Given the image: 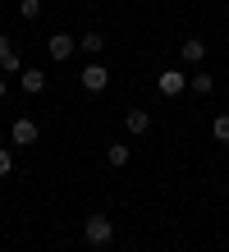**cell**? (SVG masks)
Returning a JSON list of instances; mask_svg holds the SVG:
<instances>
[{
	"instance_id": "6da1fadb",
	"label": "cell",
	"mask_w": 229,
	"mask_h": 252,
	"mask_svg": "<svg viewBox=\"0 0 229 252\" xmlns=\"http://www.w3.org/2000/svg\"><path fill=\"white\" fill-rule=\"evenodd\" d=\"M110 239H115V220L101 216V211H92V216L83 220V243H87V248H105Z\"/></svg>"
},
{
	"instance_id": "7a4b0ae2",
	"label": "cell",
	"mask_w": 229,
	"mask_h": 252,
	"mask_svg": "<svg viewBox=\"0 0 229 252\" xmlns=\"http://www.w3.org/2000/svg\"><path fill=\"white\" fill-rule=\"evenodd\" d=\"M46 51H51V60L55 64H65L73 51H78V37H69V32H51L46 37Z\"/></svg>"
},
{
	"instance_id": "3957f363",
	"label": "cell",
	"mask_w": 229,
	"mask_h": 252,
	"mask_svg": "<svg viewBox=\"0 0 229 252\" xmlns=\"http://www.w3.org/2000/svg\"><path fill=\"white\" fill-rule=\"evenodd\" d=\"M105 83H110V69L101 60H87L83 64V92H105Z\"/></svg>"
},
{
	"instance_id": "277c9868",
	"label": "cell",
	"mask_w": 229,
	"mask_h": 252,
	"mask_svg": "<svg viewBox=\"0 0 229 252\" xmlns=\"http://www.w3.org/2000/svg\"><path fill=\"white\" fill-rule=\"evenodd\" d=\"M37 133H41V128L23 115V120H14V124H9V142H14V147H33V142H37Z\"/></svg>"
},
{
	"instance_id": "5b68a950",
	"label": "cell",
	"mask_w": 229,
	"mask_h": 252,
	"mask_svg": "<svg viewBox=\"0 0 229 252\" xmlns=\"http://www.w3.org/2000/svg\"><path fill=\"white\" fill-rule=\"evenodd\" d=\"M0 73H23V60H19V46L9 37H0Z\"/></svg>"
},
{
	"instance_id": "8992f818",
	"label": "cell",
	"mask_w": 229,
	"mask_h": 252,
	"mask_svg": "<svg viewBox=\"0 0 229 252\" xmlns=\"http://www.w3.org/2000/svg\"><path fill=\"white\" fill-rule=\"evenodd\" d=\"M156 87H161V96H179L183 87H188V73H179V69H165L161 78H156Z\"/></svg>"
},
{
	"instance_id": "52a82bcc",
	"label": "cell",
	"mask_w": 229,
	"mask_h": 252,
	"mask_svg": "<svg viewBox=\"0 0 229 252\" xmlns=\"http://www.w3.org/2000/svg\"><path fill=\"white\" fill-rule=\"evenodd\" d=\"M179 55H183V64H193V69H197V64L206 60V41H202V37H188V41L179 46Z\"/></svg>"
},
{
	"instance_id": "ba28073f",
	"label": "cell",
	"mask_w": 229,
	"mask_h": 252,
	"mask_svg": "<svg viewBox=\"0 0 229 252\" xmlns=\"http://www.w3.org/2000/svg\"><path fill=\"white\" fill-rule=\"evenodd\" d=\"M124 128L133 133V138H137V133H147V128H151V110H137V106L124 110Z\"/></svg>"
},
{
	"instance_id": "9c48e42d",
	"label": "cell",
	"mask_w": 229,
	"mask_h": 252,
	"mask_svg": "<svg viewBox=\"0 0 229 252\" xmlns=\"http://www.w3.org/2000/svg\"><path fill=\"white\" fill-rule=\"evenodd\" d=\"M23 92L28 96H41L46 92V69H23Z\"/></svg>"
},
{
	"instance_id": "30bf717a",
	"label": "cell",
	"mask_w": 229,
	"mask_h": 252,
	"mask_svg": "<svg viewBox=\"0 0 229 252\" xmlns=\"http://www.w3.org/2000/svg\"><path fill=\"white\" fill-rule=\"evenodd\" d=\"M188 87H193L197 96H211V92H216V78H211V73H197V69H193V73H188Z\"/></svg>"
},
{
	"instance_id": "8fae6325",
	"label": "cell",
	"mask_w": 229,
	"mask_h": 252,
	"mask_svg": "<svg viewBox=\"0 0 229 252\" xmlns=\"http://www.w3.org/2000/svg\"><path fill=\"white\" fill-rule=\"evenodd\" d=\"M129 156H133V152H129L124 142H110V147H105V160H110L115 170H124V165H129Z\"/></svg>"
},
{
	"instance_id": "7c38bea8",
	"label": "cell",
	"mask_w": 229,
	"mask_h": 252,
	"mask_svg": "<svg viewBox=\"0 0 229 252\" xmlns=\"http://www.w3.org/2000/svg\"><path fill=\"white\" fill-rule=\"evenodd\" d=\"M211 138H216V142H229V115H216V120H211Z\"/></svg>"
},
{
	"instance_id": "4fadbf2b",
	"label": "cell",
	"mask_w": 229,
	"mask_h": 252,
	"mask_svg": "<svg viewBox=\"0 0 229 252\" xmlns=\"http://www.w3.org/2000/svg\"><path fill=\"white\" fill-rule=\"evenodd\" d=\"M83 51H87V55H101V51H105V37H101V32H83Z\"/></svg>"
},
{
	"instance_id": "5bb4252c",
	"label": "cell",
	"mask_w": 229,
	"mask_h": 252,
	"mask_svg": "<svg viewBox=\"0 0 229 252\" xmlns=\"http://www.w3.org/2000/svg\"><path fill=\"white\" fill-rule=\"evenodd\" d=\"M19 14H23V19H37V14H41V0H19Z\"/></svg>"
},
{
	"instance_id": "9a60e30c",
	"label": "cell",
	"mask_w": 229,
	"mask_h": 252,
	"mask_svg": "<svg viewBox=\"0 0 229 252\" xmlns=\"http://www.w3.org/2000/svg\"><path fill=\"white\" fill-rule=\"evenodd\" d=\"M9 170H14V152H9V147H0V179H5Z\"/></svg>"
},
{
	"instance_id": "2e32d148",
	"label": "cell",
	"mask_w": 229,
	"mask_h": 252,
	"mask_svg": "<svg viewBox=\"0 0 229 252\" xmlns=\"http://www.w3.org/2000/svg\"><path fill=\"white\" fill-rule=\"evenodd\" d=\"M0 101H5V78H0Z\"/></svg>"
}]
</instances>
